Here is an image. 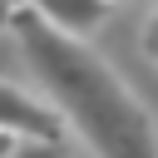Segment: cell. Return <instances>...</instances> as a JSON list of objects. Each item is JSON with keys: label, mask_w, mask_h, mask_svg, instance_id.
<instances>
[{"label": "cell", "mask_w": 158, "mask_h": 158, "mask_svg": "<svg viewBox=\"0 0 158 158\" xmlns=\"http://www.w3.org/2000/svg\"><path fill=\"white\" fill-rule=\"evenodd\" d=\"M5 25L44 99L64 114V123L89 143L94 158H158V128L148 104L123 84V74L104 54L44 25L30 5H15Z\"/></svg>", "instance_id": "6da1fadb"}, {"label": "cell", "mask_w": 158, "mask_h": 158, "mask_svg": "<svg viewBox=\"0 0 158 158\" xmlns=\"http://www.w3.org/2000/svg\"><path fill=\"white\" fill-rule=\"evenodd\" d=\"M64 114L49 104V99H35V94H25L20 84H10V79H0V133H10V138H49V143H59L64 138Z\"/></svg>", "instance_id": "7a4b0ae2"}, {"label": "cell", "mask_w": 158, "mask_h": 158, "mask_svg": "<svg viewBox=\"0 0 158 158\" xmlns=\"http://www.w3.org/2000/svg\"><path fill=\"white\" fill-rule=\"evenodd\" d=\"M20 5H30L44 25H54L69 40H89L114 10V0H20Z\"/></svg>", "instance_id": "3957f363"}, {"label": "cell", "mask_w": 158, "mask_h": 158, "mask_svg": "<svg viewBox=\"0 0 158 158\" xmlns=\"http://www.w3.org/2000/svg\"><path fill=\"white\" fill-rule=\"evenodd\" d=\"M5 158H64V148H59V143H49V138H20Z\"/></svg>", "instance_id": "277c9868"}, {"label": "cell", "mask_w": 158, "mask_h": 158, "mask_svg": "<svg viewBox=\"0 0 158 158\" xmlns=\"http://www.w3.org/2000/svg\"><path fill=\"white\" fill-rule=\"evenodd\" d=\"M138 44H143V59H148V64H158V10L143 20V35H138Z\"/></svg>", "instance_id": "5b68a950"}, {"label": "cell", "mask_w": 158, "mask_h": 158, "mask_svg": "<svg viewBox=\"0 0 158 158\" xmlns=\"http://www.w3.org/2000/svg\"><path fill=\"white\" fill-rule=\"evenodd\" d=\"M15 143H20V138H10V133H0V158H5V153H10Z\"/></svg>", "instance_id": "8992f818"}, {"label": "cell", "mask_w": 158, "mask_h": 158, "mask_svg": "<svg viewBox=\"0 0 158 158\" xmlns=\"http://www.w3.org/2000/svg\"><path fill=\"white\" fill-rule=\"evenodd\" d=\"M10 5H15V0H0V25H5V15H10Z\"/></svg>", "instance_id": "52a82bcc"}, {"label": "cell", "mask_w": 158, "mask_h": 158, "mask_svg": "<svg viewBox=\"0 0 158 158\" xmlns=\"http://www.w3.org/2000/svg\"><path fill=\"white\" fill-rule=\"evenodd\" d=\"M114 5H118V0H114Z\"/></svg>", "instance_id": "ba28073f"}]
</instances>
